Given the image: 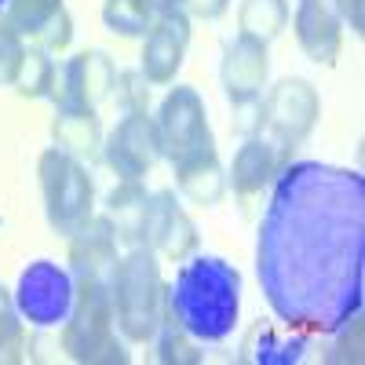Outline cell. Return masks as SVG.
I'll return each instance as SVG.
<instances>
[{"instance_id": "obj_1", "label": "cell", "mask_w": 365, "mask_h": 365, "mask_svg": "<svg viewBox=\"0 0 365 365\" xmlns=\"http://www.w3.org/2000/svg\"><path fill=\"white\" fill-rule=\"evenodd\" d=\"M256 270L289 329L340 332L361 311L365 179L322 161L289 165L259 223Z\"/></svg>"}, {"instance_id": "obj_2", "label": "cell", "mask_w": 365, "mask_h": 365, "mask_svg": "<svg viewBox=\"0 0 365 365\" xmlns=\"http://www.w3.org/2000/svg\"><path fill=\"white\" fill-rule=\"evenodd\" d=\"M165 307L190 340L220 344L234 332L241 311V274L220 256H197L165 289Z\"/></svg>"}, {"instance_id": "obj_3", "label": "cell", "mask_w": 365, "mask_h": 365, "mask_svg": "<svg viewBox=\"0 0 365 365\" xmlns=\"http://www.w3.org/2000/svg\"><path fill=\"white\" fill-rule=\"evenodd\" d=\"M110 296H113V318L120 332L132 344H146L158 336L161 307H165V285L154 259V249H132L110 270Z\"/></svg>"}, {"instance_id": "obj_4", "label": "cell", "mask_w": 365, "mask_h": 365, "mask_svg": "<svg viewBox=\"0 0 365 365\" xmlns=\"http://www.w3.org/2000/svg\"><path fill=\"white\" fill-rule=\"evenodd\" d=\"M63 347L73 361L128 365V351L113 336V296L99 278H84L73 292L70 318L63 322Z\"/></svg>"}, {"instance_id": "obj_5", "label": "cell", "mask_w": 365, "mask_h": 365, "mask_svg": "<svg viewBox=\"0 0 365 365\" xmlns=\"http://www.w3.org/2000/svg\"><path fill=\"white\" fill-rule=\"evenodd\" d=\"M158 135H161V154L172 161L175 175L205 161H216V139H212L205 103L194 88H175L161 103Z\"/></svg>"}, {"instance_id": "obj_6", "label": "cell", "mask_w": 365, "mask_h": 365, "mask_svg": "<svg viewBox=\"0 0 365 365\" xmlns=\"http://www.w3.org/2000/svg\"><path fill=\"white\" fill-rule=\"evenodd\" d=\"M41 190L48 205V223L58 234L81 230L91 220V205H96V182L91 172L81 165V158L66 154V150H44L41 154Z\"/></svg>"}, {"instance_id": "obj_7", "label": "cell", "mask_w": 365, "mask_h": 365, "mask_svg": "<svg viewBox=\"0 0 365 365\" xmlns=\"http://www.w3.org/2000/svg\"><path fill=\"white\" fill-rule=\"evenodd\" d=\"M73 278L51 259H37L22 270L19 289H15V307L29 325H63L73 307Z\"/></svg>"}, {"instance_id": "obj_8", "label": "cell", "mask_w": 365, "mask_h": 365, "mask_svg": "<svg viewBox=\"0 0 365 365\" xmlns=\"http://www.w3.org/2000/svg\"><path fill=\"white\" fill-rule=\"evenodd\" d=\"M113 91V63L106 51H81L55 66L48 96L58 110H96Z\"/></svg>"}, {"instance_id": "obj_9", "label": "cell", "mask_w": 365, "mask_h": 365, "mask_svg": "<svg viewBox=\"0 0 365 365\" xmlns=\"http://www.w3.org/2000/svg\"><path fill=\"white\" fill-rule=\"evenodd\" d=\"M314 120H318V91L303 77L282 81L259 106V128H267L278 139V146H299L311 135Z\"/></svg>"}, {"instance_id": "obj_10", "label": "cell", "mask_w": 365, "mask_h": 365, "mask_svg": "<svg viewBox=\"0 0 365 365\" xmlns=\"http://www.w3.org/2000/svg\"><path fill=\"white\" fill-rule=\"evenodd\" d=\"M106 165L125 175V179H139L161 158V135H158V120L146 113H128L120 125L113 128V135L103 146Z\"/></svg>"}, {"instance_id": "obj_11", "label": "cell", "mask_w": 365, "mask_h": 365, "mask_svg": "<svg viewBox=\"0 0 365 365\" xmlns=\"http://www.w3.org/2000/svg\"><path fill=\"white\" fill-rule=\"evenodd\" d=\"M267 73H270V55H267V44L249 37V34H237L227 51H223V66H220V77H223V88H227V99L234 106H245V103H256L259 91L267 84Z\"/></svg>"}, {"instance_id": "obj_12", "label": "cell", "mask_w": 365, "mask_h": 365, "mask_svg": "<svg viewBox=\"0 0 365 365\" xmlns=\"http://www.w3.org/2000/svg\"><path fill=\"white\" fill-rule=\"evenodd\" d=\"M143 241L168 259H187L194 252L197 230H194L187 212L175 205V194H168V190L150 194L146 220H143Z\"/></svg>"}, {"instance_id": "obj_13", "label": "cell", "mask_w": 365, "mask_h": 365, "mask_svg": "<svg viewBox=\"0 0 365 365\" xmlns=\"http://www.w3.org/2000/svg\"><path fill=\"white\" fill-rule=\"evenodd\" d=\"M190 44V22L187 11H165L154 19V29L146 37L143 48V73L150 84H168L175 81L179 66H182V55H187Z\"/></svg>"}, {"instance_id": "obj_14", "label": "cell", "mask_w": 365, "mask_h": 365, "mask_svg": "<svg viewBox=\"0 0 365 365\" xmlns=\"http://www.w3.org/2000/svg\"><path fill=\"white\" fill-rule=\"evenodd\" d=\"M70 263H73V274L81 282L84 278L106 282L110 278V270L117 263V227L110 216H91L81 230H73Z\"/></svg>"}, {"instance_id": "obj_15", "label": "cell", "mask_w": 365, "mask_h": 365, "mask_svg": "<svg viewBox=\"0 0 365 365\" xmlns=\"http://www.w3.org/2000/svg\"><path fill=\"white\" fill-rule=\"evenodd\" d=\"M296 37H299V48L307 51L314 63H325V66L336 63V55H340V19H336L329 0H299Z\"/></svg>"}, {"instance_id": "obj_16", "label": "cell", "mask_w": 365, "mask_h": 365, "mask_svg": "<svg viewBox=\"0 0 365 365\" xmlns=\"http://www.w3.org/2000/svg\"><path fill=\"white\" fill-rule=\"evenodd\" d=\"M278 165H282L278 146H270V143H263V139H249V143L234 154V168H230L234 190L245 194V197L256 194V190H263L267 182L278 175Z\"/></svg>"}, {"instance_id": "obj_17", "label": "cell", "mask_w": 365, "mask_h": 365, "mask_svg": "<svg viewBox=\"0 0 365 365\" xmlns=\"http://www.w3.org/2000/svg\"><path fill=\"white\" fill-rule=\"evenodd\" d=\"M51 135L58 143V150H66L73 158H88L96 161L99 158V143H103V128H99V117L96 110H58Z\"/></svg>"}, {"instance_id": "obj_18", "label": "cell", "mask_w": 365, "mask_h": 365, "mask_svg": "<svg viewBox=\"0 0 365 365\" xmlns=\"http://www.w3.org/2000/svg\"><path fill=\"white\" fill-rule=\"evenodd\" d=\"M150 194L139 179H125L110 194V220L117 227V241H143V220H146Z\"/></svg>"}, {"instance_id": "obj_19", "label": "cell", "mask_w": 365, "mask_h": 365, "mask_svg": "<svg viewBox=\"0 0 365 365\" xmlns=\"http://www.w3.org/2000/svg\"><path fill=\"white\" fill-rule=\"evenodd\" d=\"M237 22H241V34H249V37L267 44V41H274L285 29L289 4H285V0H245Z\"/></svg>"}, {"instance_id": "obj_20", "label": "cell", "mask_w": 365, "mask_h": 365, "mask_svg": "<svg viewBox=\"0 0 365 365\" xmlns=\"http://www.w3.org/2000/svg\"><path fill=\"white\" fill-rule=\"evenodd\" d=\"M252 340L245 351L249 361H263V365H292L303 358V351H307V340L303 336H278L274 329H256Z\"/></svg>"}, {"instance_id": "obj_21", "label": "cell", "mask_w": 365, "mask_h": 365, "mask_svg": "<svg viewBox=\"0 0 365 365\" xmlns=\"http://www.w3.org/2000/svg\"><path fill=\"white\" fill-rule=\"evenodd\" d=\"M63 11V0H8L4 8V22L15 29V34H29V37H41V29Z\"/></svg>"}, {"instance_id": "obj_22", "label": "cell", "mask_w": 365, "mask_h": 365, "mask_svg": "<svg viewBox=\"0 0 365 365\" xmlns=\"http://www.w3.org/2000/svg\"><path fill=\"white\" fill-rule=\"evenodd\" d=\"M179 187L187 197H194L197 205H216L223 197V168L220 161H205L197 168H187V172H179Z\"/></svg>"}, {"instance_id": "obj_23", "label": "cell", "mask_w": 365, "mask_h": 365, "mask_svg": "<svg viewBox=\"0 0 365 365\" xmlns=\"http://www.w3.org/2000/svg\"><path fill=\"white\" fill-rule=\"evenodd\" d=\"M158 332H161L158 336V361H165V365H197L201 361V351L187 340V332L179 329V322L172 314L161 318Z\"/></svg>"}, {"instance_id": "obj_24", "label": "cell", "mask_w": 365, "mask_h": 365, "mask_svg": "<svg viewBox=\"0 0 365 365\" xmlns=\"http://www.w3.org/2000/svg\"><path fill=\"white\" fill-rule=\"evenodd\" d=\"M150 19H154V8L146 0H106V8H103V22L113 34H125V37L143 34Z\"/></svg>"}, {"instance_id": "obj_25", "label": "cell", "mask_w": 365, "mask_h": 365, "mask_svg": "<svg viewBox=\"0 0 365 365\" xmlns=\"http://www.w3.org/2000/svg\"><path fill=\"white\" fill-rule=\"evenodd\" d=\"M51 73H55V63L48 58V51H26L22 66H19V77H15V88L22 91L26 99H41L48 96L51 88Z\"/></svg>"}, {"instance_id": "obj_26", "label": "cell", "mask_w": 365, "mask_h": 365, "mask_svg": "<svg viewBox=\"0 0 365 365\" xmlns=\"http://www.w3.org/2000/svg\"><path fill=\"white\" fill-rule=\"evenodd\" d=\"M19 307L11 292L0 285V361L4 365H15L22 361V322H19Z\"/></svg>"}, {"instance_id": "obj_27", "label": "cell", "mask_w": 365, "mask_h": 365, "mask_svg": "<svg viewBox=\"0 0 365 365\" xmlns=\"http://www.w3.org/2000/svg\"><path fill=\"white\" fill-rule=\"evenodd\" d=\"M113 88H117V99L125 103V110H128V113H146V106H150L146 73H139V70L113 73Z\"/></svg>"}, {"instance_id": "obj_28", "label": "cell", "mask_w": 365, "mask_h": 365, "mask_svg": "<svg viewBox=\"0 0 365 365\" xmlns=\"http://www.w3.org/2000/svg\"><path fill=\"white\" fill-rule=\"evenodd\" d=\"M26 58V44L8 22H0V84H15L19 66Z\"/></svg>"}, {"instance_id": "obj_29", "label": "cell", "mask_w": 365, "mask_h": 365, "mask_svg": "<svg viewBox=\"0 0 365 365\" xmlns=\"http://www.w3.org/2000/svg\"><path fill=\"white\" fill-rule=\"evenodd\" d=\"M70 37H73V29H70V15H66V8L58 11L44 29H41V51H63L66 44H70Z\"/></svg>"}, {"instance_id": "obj_30", "label": "cell", "mask_w": 365, "mask_h": 365, "mask_svg": "<svg viewBox=\"0 0 365 365\" xmlns=\"http://www.w3.org/2000/svg\"><path fill=\"white\" fill-rule=\"evenodd\" d=\"M336 19H347L354 34H361V26H365V4L361 0H336Z\"/></svg>"}, {"instance_id": "obj_31", "label": "cell", "mask_w": 365, "mask_h": 365, "mask_svg": "<svg viewBox=\"0 0 365 365\" xmlns=\"http://www.w3.org/2000/svg\"><path fill=\"white\" fill-rule=\"evenodd\" d=\"M182 11H190L197 19H220L227 11V0H182Z\"/></svg>"}, {"instance_id": "obj_32", "label": "cell", "mask_w": 365, "mask_h": 365, "mask_svg": "<svg viewBox=\"0 0 365 365\" xmlns=\"http://www.w3.org/2000/svg\"><path fill=\"white\" fill-rule=\"evenodd\" d=\"M358 336H361V329L354 332V340H340V347H336V354H329V361H358L361 354H358Z\"/></svg>"}, {"instance_id": "obj_33", "label": "cell", "mask_w": 365, "mask_h": 365, "mask_svg": "<svg viewBox=\"0 0 365 365\" xmlns=\"http://www.w3.org/2000/svg\"><path fill=\"white\" fill-rule=\"evenodd\" d=\"M165 11H182V0H154V15H165Z\"/></svg>"}, {"instance_id": "obj_34", "label": "cell", "mask_w": 365, "mask_h": 365, "mask_svg": "<svg viewBox=\"0 0 365 365\" xmlns=\"http://www.w3.org/2000/svg\"><path fill=\"white\" fill-rule=\"evenodd\" d=\"M4 8H8V0H0V11H4Z\"/></svg>"}]
</instances>
